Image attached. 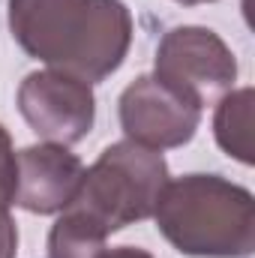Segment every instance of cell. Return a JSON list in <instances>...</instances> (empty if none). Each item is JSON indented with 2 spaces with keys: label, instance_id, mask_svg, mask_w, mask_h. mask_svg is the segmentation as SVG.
Returning <instances> with one entry per match:
<instances>
[{
  "label": "cell",
  "instance_id": "3",
  "mask_svg": "<svg viewBox=\"0 0 255 258\" xmlns=\"http://www.w3.org/2000/svg\"><path fill=\"white\" fill-rule=\"evenodd\" d=\"M168 183V162L159 150L135 141L108 144L99 159L84 168L75 198L60 213H69L102 237L150 219L156 198Z\"/></svg>",
  "mask_w": 255,
  "mask_h": 258
},
{
  "label": "cell",
  "instance_id": "4",
  "mask_svg": "<svg viewBox=\"0 0 255 258\" xmlns=\"http://www.w3.org/2000/svg\"><path fill=\"white\" fill-rule=\"evenodd\" d=\"M153 75L204 111V105L219 102L234 87L237 60L219 33L210 27L183 24L171 27L159 39Z\"/></svg>",
  "mask_w": 255,
  "mask_h": 258
},
{
  "label": "cell",
  "instance_id": "10",
  "mask_svg": "<svg viewBox=\"0 0 255 258\" xmlns=\"http://www.w3.org/2000/svg\"><path fill=\"white\" fill-rule=\"evenodd\" d=\"M15 183H18V153L12 147L9 129L0 123V213H9L15 204Z\"/></svg>",
  "mask_w": 255,
  "mask_h": 258
},
{
  "label": "cell",
  "instance_id": "12",
  "mask_svg": "<svg viewBox=\"0 0 255 258\" xmlns=\"http://www.w3.org/2000/svg\"><path fill=\"white\" fill-rule=\"evenodd\" d=\"M99 258H153L147 249H138V246H114V249H102Z\"/></svg>",
  "mask_w": 255,
  "mask_h": 258
},
{
  "label": "cell",
  "instance_id": "6",
  "mask_svg": "<svg viewBox=\"0 0 255 258\" xmlns=\"http://www.w3.org/2000/svg\"><path fill=\"white\" fill-rule=\"evenodd\" d=\"M120 126L129 141L150 150H171L189 144L201 123V108L162 84L156 75H138L117 102Z\"/></svg>",
  "mask_w": 255,
  "mask_h": 258
},
{
  "label": "cell",
  "instance_id": "5",
  "mask_svg": "<svg viewBox=\"0 0 255 258\" xmlns=\"http://www.w3.org/2000/svg\"><path fill=\"white\" fill-rule=\"evenodd\" d=\"M18 111L39 138L51 144H78L96 120L93 84L57 69L30 72L18 87Z\"/></svg>",
  "mask_w": 255,
  "mask_h": 258
},
{
  "label": "cell",
  "instance_id": "1",
  "mask_svg": "<svg viewBox=\"0 0 255 258\" xmlns=\"http://www.w3.org/2000/svg\"><path fill=\"white\" fill-rule=\"evenodd\" d=\"M9 30L27 57L87 84L117 72L132 45L123 0H9Z\"/></svg>",
  "mask_w": 255,
  "mask_h": 258
},
{
  "label": "cell",
  "instance_id": "2",
  "mask_svg": "<svg viewBox=\"0 0 255 258\" xmlns=\"http://www.w3.org/2000/svg\"><path fill=\"white\" fill-rule=\"evenodd\" d=\"M159 234L192 258H246L255 249V198L222 174H183L153 207Z\"/></svg>",
  "mask_w": 255,
  "mask_h": 258
},
{
  "label": "cell",
  "instance_id": "11",
  "mask_svg": "<svg viewBox=\"0 0 255 258\" xmlns=\"http://www.w3.org/2000/svg\"><path fill=\"white\" fill-rule=\"evenodd\" d=\"M18 255V228L9 213H0V258Z\"/></svg>",
  "mask_w": 255,
  "mask_h": 258
},
{
  "label": "cell",
  "instance_id": "7",
  "mask_svg": "<svg viewBox=\"0 0 255 258\" xmlns=\"http://www.w3.org/2000/svg\"><path fill=\"white\" fill-rule=\"evenodd\" d=\"M84 177V162L63 144H30L18 153L15 204L27 213L54 216L75 198Z\"/></svg>",
  "mask_w": 255,
  "mask_h": 258
},
{
  "label": "cell",
  "instance_id": "8",
  "mask_svg": "<svg viewBox=\"0 0 255 258\" xmlns=\"http://www.w3.org/2000/svg\"><path fill=\"white\" fill-rule=\"evenodd\" d=\"M252 102L255 93L252 87H240V90H228L213 111V138L222 147V153H228L231 159L252 165Z\"/></svg>",
  "mask_w": 255,
  "mask_h": 258
},
{
  "label": "cell",
  "instance_id": "9",
  "mask_svg": "<svg viewBox=\"0 0 255 258\" xmlns=\"http://www.w3.org/2000/svg\"><path fill=\"white\" fill-rule=\"evenodd\" d=\"M105 249V237L84 225L81 219L57 213V222L48 231L45 258H99Z\"/></svg>",
  "mask_w": 255,
  "mask_h": 258
},
{
  "label": "cell",
  "instance_id": "13",
  "mask_svg": "<svg viewBox=\"0 0 255 258\" xmlns=\"http://www.w3.org/2000/svg\"><path fill=\"white\" fill-rule=\"evenodd\" d=\"M174 3H183V6H198V3H213V0H174Z\"/></svg>",
  "mask_w": 255,
  "mask_h": 258
}]
</instances>
